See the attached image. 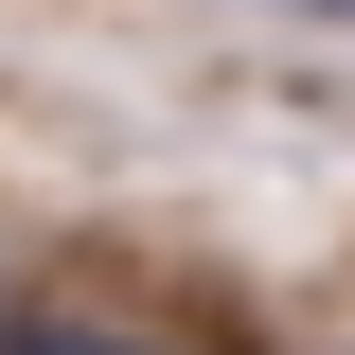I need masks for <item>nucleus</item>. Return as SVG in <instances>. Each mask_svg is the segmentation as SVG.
I'll use <instances>...</instances> for the list:
<instances>
[{
    "label": "nucleus",
    "instance_id": "obj_2",
    "mask_svg": "<svg viewBox=\"0 0 355 355\" xmlns=\"http://www.w3.org/2000/svg\"><path fill=\"white\" fill-rule=\"evenodd\" d=\"M302 18H355V0H302Z\"/></svg>",
    "mask_w": 355,
    "mask_h": 355
},
{
    "label": "nucleus",
    "instance_id": "obj_1",
    "mask_svg": "<svg viewBox=\"0 0 355 355\" xmlns=\"http://www.w3.org/2000/svg\"><path fill=\"white\" fill-rule=\"evenodd\" d=\"M0 355H160V338L107 302H0Z\"/></svg>",
    "mask_w": 355,
    "mask_h": 355
},
{
    "label": "nucleus",
    "instance_id": "obj_3",
    "mask_svg": "<svg viewBox=\"0 0 355 355\" xmlns=\"http://www.w3.org/2000/svg\"><path fill=\"white\" fill-rule=\"evenodd\" d=\"M0 302H18V284H0Z\"/></svg>",
    "mask_w": 355,
    "mask_h": 355
}]
</instances>
